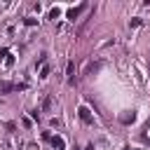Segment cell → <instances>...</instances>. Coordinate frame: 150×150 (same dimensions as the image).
Returning a JSON list of instances; mask_svg holds the SVG:
<instances>
[{"mask_svg":"<svg viewBox=\"0 0 150 150\" xmlns=\"http://www.w3.org/2000/svg\"><path fill=\"white\" fill-rule=\"evenodd\" d=\"M21 89H26L23 82H21V84H9V82H2V84H0V91H21Z\"/></svg>","mask_w":150,"mask_h":150,"instance_id":"6da1fadb","label":"cell"},{"mask_svg":"<svg viewBox=\"0 0 150 150\" xmlns=\"http://www.w3.org/2000/svg\"><path fill=\"white\" fill-rule=\"evenodd\" d=\"M77 112H80V120H82V122H87V124H91V122H94L91 112H89V110H87L84 105H80V110H77Z\"/></svg>","mask_w":150,"mask_h":150,"instance_id":"7a4b0ae2","label":"cell"},{"mask_svg":"<svg viewBox=\"0 0 150 150\" xmlns=\"http://www.w3.org/2000/svg\"><path fill=\"white\" fill-rule=\"evenodd\" d=\"M49 141H52V145H54L56 150H66V141H63L61 136H49Z\"/></svg>","mask_w":150,"mask_h":150,"instance_id":"3957f363","label":"cell"},{"mask_svg":"<svg viewBox=\"0 0 150 150\" xmlns=\"http://www.w3.org/2000/svg\"><path fill=\"white\" fill-rule=\"evenodd\" d=\"M84 7H87V5H84V2H82V5H80V7H73V9H68V19H70V21H75V19H77V16H80V12H82V9H84Z\"/></svg>","mask_w":150,"mask_h":150,"instance_id":"277c9868","label":"cell"},{"mask_svg":"<svg viewBox=\"0 0 150 150\" xmlns=\"http://www.w3.org/2000/svg\"><path fill=\"white\" fill-rule=\"evenodd\" d=\"M66 73H68V82H70V84H75V63H73V61H68Z\"/></svg>","mask_w":150,"mask_h":150,"instance_id":"5b68a950","label":"cell"},{"mask_svg":"<svg viewBox=\"0 0 150 150\" xmlns=\"http://www.w3.org/2000/svg\"><path fill=\"white\" fill-rule=\"evenodd\" d=\"M47 75H49V66H42V68H40V77H42V80H45V77H47Z\"/></svg>","mask_w":150,"mask_h":150,"instance_id":"8992f818","label":"cell"},{"mask_svg":"<svg viewBox=\"0 0 150 150\" xmlns=\"http://www.w3.org/2000/svg\"><path fill=\"white\" fill-rule=\"evenodd\" d=\"M49 105H52V96H47V98L42 101V110H49Z\"/></svg>","mask_w":150,"mask_h":150,"instance_id":"52a82bcc","label":"cell"},{"mask_svg":"<svg viewBox=\"0 0 150 150\" xmlns=\"http://www.w3.org/2000/svg\"><path fill=\"white\" fill-rule=\"evenodd\" d=\"M134 120H136L134 112H131V115H122V122H124V124H127V122H134Z\"/></svg>","mask_w":150,"mask_h":150,"instance_id":"ba28073f","label":"cell"},{"mask_svg":"<svg viewBox=\"0 0 150 150\" xmlns=\"http://www.w3.org/2000/svg\"><path fill=\"white\" fill-rule=\"evenodd\" d=\"M59 16V7H54V9H49V19H56Z\"/></svg>","mask_w":150,"mask_h":150,"instance_id":"9c48e42d","label":"cell"},{"mask_svg":"<svg viewBox=\"0 0 150 150\" xmlns=\"http://www.w3.org/2000/svg\"><path fill=\"white\" fill-rule=\"evenodd\" d=\"M131 28H136V26H141V19H131V23H129Z\"/></svg>","mask_w":150,"mask_h":150,"instance_id":"30bf717a","label":"cell"},{"mask_svg":"<svg viewBox=\"0 0 150 150\" xmlns=\"http://www.w3.org/2000/svg\"><path fill=\"white\" fill-rule=\"evenodd\" d=\"M5 54H7V49H0V59H2V56H5Z\"/></svg>","mask_w":150,"mask_h":150,"instance_id":"8fae6325","label":"cell"}]
</instances>
